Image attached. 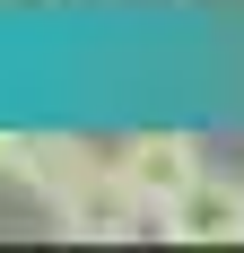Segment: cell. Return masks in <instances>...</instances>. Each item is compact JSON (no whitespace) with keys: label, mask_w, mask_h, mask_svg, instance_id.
Here are the masks:
<instances>
[{"label":"cell","mask_w":244,"mask_h":253,"mask_svg":"<svg viewBox=\"0 0 244 253\" xmlns=\"http://www.w3.org/2000/svg\"><path fill=\"white\" fill-rule=\"evenodd\" d=\"M9 9H52V0H9Z\"/></svg>","instance_id":"5b68a950"},{"label":"cell","mask_w":244,"mask_h":253,"mask_svg":"<svg viewBox=\"0 0 244 253\" xmlns=\"http://www.w3.org/2000/svg\"><path fill=\"white\" fill-rule=\"evenodd\" d=\"M0 175H18V131H0Z\"/></svg>","instance_id":"277c9868"},{"label":"cell","mask_w":244,"mask_h":253,"mask_svg":"<svg viewBox=\"0 0 244 253\" xmlns=\"http://www.w3.org/2000/svg\"><path fill=\"white\" fill-rule=\"evenodd\" d=\"M192 175H201V140L192 131H131V140H114V183L148 218H166L192 192Z\"/></svg>","instance_id":"7a4b0ae2"},{"label":"cell","mask_w":244,"mask_h":253,"mask_svg":"<svg viewBox=\"0 0 244 253\" xmlns=\"http://www.w3.org/2000/svg\"><path fill=\"white\" fill-rule=\"evenodd\" d=\"M157 227H166V236H183V245H244V183L201 166V175H192V192H183V201H174Z\"/></svg>","instance_id":"3957f363"},{"label":"cell","mask_w":244,"mask_h":253,"mask_svg":"<svg viewBox=\"0 0 244 253\" xmlns=\"http://www.w3.org/2000/svg\"><path fill=\"white\" fill-rule=\"evenodd\" d=\"M18 183L61 218V236H87L114 192V149L87 157V140H18Z\"/></svg>","instance_id":"6da1fadb"}]
</instances>
